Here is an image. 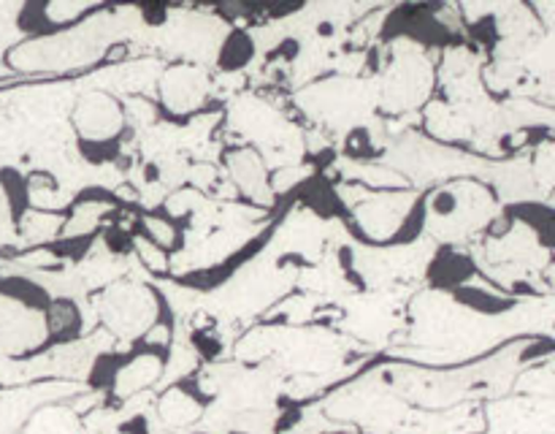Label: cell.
<instances>
[{"mask_svg":"<svg viewBox=\"0 0 555 434\" xmlns=\"http://www.w3.org/2000/svg\"><path fill=\"white\" fill-rule=\"evenodd\" d=\"M70 128H74L81 155L101 166V163H112L122 150L128 114L112 92L90 90L76 98L70 108Z\"/></svg>","mask_w":555,"mask_h":434,"instance_id":"obj_1","label":"cell"},{"mask_svg":"<svg viewBox=\"0 0 555 434\" xmlns=\"http://www.w3.org/2000/svg\"><path fill=\"white\" fill-rule=\"evenodd\" d=\"M101 320L108 331L122 340H135L152 329L157 318V304L152 291L144 285H114L101 298Z\"/></svg>","mask_w":555,"mask_h":434,"instance_id":"obj_2","label":"cell"},{"mask_svg":"<svg viewBox=\"0 0 555 434\" xmlns=\"http://www.w3.org/2000/svg\"><path fill=\"white\" fill-rule=\"evenodd\" d=\"M157 90H160V101L166 112L177 114V117H188V114L201 112L204 103L209 101L211 81L198 65L177 63L163 71Z\"/></svg>","mask_w":555,"mask_h":434,"instance_id":"obj_3","label":"cell"},{"mask_svg":"<svg viewBox=\"0 0 555 434\" xmlns=\"http://www.w3.org/2000/svg\"><path fill=\"white\" fill-rule=\"evenodd\" d=\"M228 174L231 182L249 199H266L269 195V171L258 152L253 150H231L228 155Z\"/></svg>","mask_w":555,"mask_h":434,"instance_id":"obj_4","label":"cell"},{"mask_svg":"<svg viewBox=\"0 0 555 434\" xmlns=\"http://www.w3.org/2000/svg\"><path fill=\"white\" fill-rule=\"evenodd\" d=\"M160 369H163L160 356H155L152 350L135 353L130 361H122L117 367V372H114V380H112L114 394H119V396L139 394L144 385H150L152 380L160 374Z\"/></svg>","mask_w":555,"mask_h":434,"instance_id":"obj_5","label":"cell"},{"mask_svg":"<svg viewBox=\"0 0 555 434\" xmlns=\"http://www.w3.org/2000/svg\"><path fill=\"white\" fill-rule=\"evenodd\" d=\"M253 54H255L253 38H249L244 30H233L231 36L225 38V43H222L217 63H220L222 71H238L249 63Z\"/></svg>","mask_w":555,"mask_h":434,"instance_id":"obj_6","label":"cell"}]
</instances>
